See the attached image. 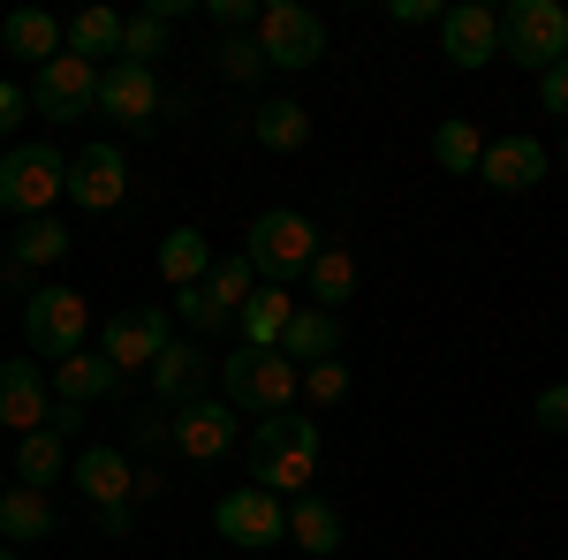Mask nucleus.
<instances>
[{"mask_svg":"<svg viewBox=\"0 0 568 560\" xmlns=\"http://www.w3.org/2000/svg\"><path fill=\"white\" fill-rule=\"evenodd\" d=\"M213 530L227 538V546H251V553H265V546H281V538H288V508H281L265 485H235V492L213 508Z\"/></svg>","mask_w":568,"mask_h":560,"instance_id":"8","label":"nucleus"},{"mask_svg":"<svg viewBox=\"0 0 568 560\" xmlns=\"http://www.w3.org/2000/svg\"><path fill=\"white\" fill-rule=\"evenodd\" d=\"M0 560H16V553H0Z\"/></svg>","mask_w":568,"mask_h":560,"instance_id":"45","label":"nucleus"},{"mask_svg":"<svg viewBox=\"0 0 568 560\" xmlns=\"http://www.w3.org/2000/svg\"><path fill=\"white\" fill-rule=\"evenodd\" d=\"M61 258H69V227L53 213L16 227V265H23V273H31V265H61Z\"/></svg>","mask_w":568,"mask_h":560,"instance_id":"29","label":"nucleus"},{"mask_svg":"<svg viewBox=\"0 0 568 560\" xmlns=\"http://www.w3.org/2000/svg\"><path fill=\"white\" fill-rule=\"evenodd\" d=\"M0 45H8L16 61H39V69H45V61L61 53V23H53L45 8H16V16L0 23Z\"/></svg>","mask_w":568,"mask_h":560,"instance_id":"24","label":"nucleus"},{"mask_svg":"<svg viewBox=\"0 0 568 560\" xmlns=\"http://www.w3.org/2000/svg\"><path fill=\"white\" fill-rule=\"evenodd\" d=\"M45 530H53V500L31 492V485H8V492H0V538H8V546H39Z\"/></svg>","mask_w":568,"mask_h":560,"instance_id":"23","label":"nucleus"},{"mask_svg":"<svg viewBox=\"0 0 568 560\" xmlns=\"http://www.w3.org/2000/svg\"><path fill=\"white\" fill-rule=\"evenodd\" d=\"M296 387H304L318 409H334V401L349 394V364H304V379H296Z\"/></svg>","mask_w":568,"mask_h":560,"instance_id":"35","label":"nucleus"},{"mask_svg":"<svg viewBox=\"0 0 568 560\" xmlns=\"http://www.w3.org/2000/svg\"><path fill=\"white\" fill-rule=\"evenodd\" d=\"M130 425H136V439H144V447H160V439H168V417H160V409H136Z\"/></svg>","mask_w":568,"mask_h":560,"instance_id":"42","label":"nucleus"},{"mask_svg":"<svg viewBox=\"0 0 568 560\" xmlns=\"http://www.w3.org/2000/svg\"><path fill=\"white\" fill-rule=\"evenodd\" d=\"M387 16H394V23H439L447 8H439V0H394Z\"/></svg>","mask_w":568,"mask_h":560,"instance_id":"40","label":"nucleus"},{"mask_svg":"<svg viewBox=\"0 0 568 560\" xmlns=\"http://www.w3.org/2000/svg\"><path fill=\"white\" fill-rule=\"evenodd\" d=\"M45 417H53V379H45V364H31V356L0 364V425L8 431H45Z\"/></svg>","mask_w":568,"mask_h":560,"instance_id":"15","label":"nucleus"},{"mask_svg":"<svg viewBox=\"0 0 568 560\" xmlns=\"http://www.w3.org/2000/svg\"><path fill=\"white\" fill-rule=\"evenodd\" d=\"M175 303H182V318L197 326V334H213V326H227V310H220L205 288H175Z\"/></svg>","mask_w":568,"mask_h":560,"instance_id":"36","label":"nucleus"},{"mask_svg":"<svg viewBox=\"0 0 568 560\" xmlns=\"http://www.w3.org/2000/svg\"><path fill=\"white\" fill-rule=\"evenodd\" d=\"M478 174H485V190L516 197V190H530V182H546V144H538V136H493Z\"/></svg>","mask_w":568,"mask_h":560,"instance_id":"16","label":"nucleus"},{"mask_svg":"<svg viewBox=\"0 0 568 560\" xmlns=\"http://www.w3.org/2000/svg\"><path fill=\"white\" fill-rule=\"evenodd\" d=\"M561 160H568V136H561Z\"/></svg>","mask_w":568,"mask_h":560,"instance_id":"44","label":"nucleus"},{"mask_svg":"<svg viewBox=\"0 0 568 560\" xmlns=\"http://www.w3.org/2000/svg\"><path fill=\"white\" fill-rule=\"evenodd\" d=\"M288 538H296L311 560H326V553H342V516L304 492V500H288Z\"/></svg>","mask_w":568,"mask_h":560,"instance_id":"26","label":"nucleus"},{"mask_svg":"<svg viewBox=\"0 0 568 560\" xmlns=\"http://www.w3.org/2000/svg\"><path fill=\"white\" fill-rule=\"evenodd\" d=\"M251 136H258L265 152H304L311 144V114L296 106V99H265L258 122H251Z\"/></svg>","mask_w":568,"mask_h":560,"instance_id":"27","label":"nucleus"},{"mask_svg":"<svg viewBox=\"0 0 568 560\" xmlns=\"http://www.w3.org/2000/svg\"><path fill=\"white\" fill-rule=\"evenodd\" d=\"M311 310H334V303H349L356 296V258L349 251H326V243H318V258H311Z\"/></svg>","mask_w":568,"mask_h":560,"instance_id":"28","label":"nucleus"},{"mask_svg":"<svg viewBox=\"0 0 568 560\" xmlns=\"http://www.w3.org/2000/svg\"><path fill=\"white\" fill-rule=\"evenodd\" d=\"M160 273H168V288H205V273H213V243H205L197 227H175V235L160 243Z\"/></svg>","mask_w":568,"mask_h":560,"instance_id":"25","label":"nucleus"},{"mask_svg":"<svg viewBox=\"0 0 568 560\" xmlns=\"http://www.w3.org/2000/svg\"><path fill=\"white\" fill-rule=\"evenodd\" d=\"M500 53L546 77L554 61H568V8L561 0H508L500 8Z\"/></svg>","mask_w":568,"mask_h":560,"instance_id":"5","label":"nucleus"},{"mask_svg":"<svg viewBox=\"0 0 568 560\" xmlns=\"http://www.w3.org/2000/svg\"><path fill=\"white\" fill-rule=\"evenodd\" d=\"M538 425H546V431H568V379L538 394Z\"/></svg>","mask_w":568,"mask_h":560,"instance_id":"38","label":"nucleus"},{"mask_svg":"<svg viewBox=\"0 0 568 560\" xmlns=\"http://www.w3.org/2000/svg\"><path fill=\"white\" fill-rule=\"evenodd\" d=\"M130 522H136V508H130V500H114V508H99V530H106V538H130Z\"/></svg>","mask_w":568,"mask_h":560,"instance_id":"41","label":"nucleus"},{"mask_svg":"<svg viewBox=\"0 0 568 560\" xmlns=\"http://www.w3.org/2000/svg\"><path fill=\"white\" fill-rule=\"evenodd\" d=\"M538 106H546V114H561V122H568V61H554V69L538 77Z\"/></svg>","mask_w":568,"mask_h":560,"instance_id":"37","label":"nucleus"},{"mask_svg":"<svg viewBox=\"0 0 568 560\" xmlns=\"http://www.w3.org/2000/svg\"><path fill=\"white\" fill-rule=\"evenodd\" d=\"M31 106H39L45 122H77V114H91V106H99V69L61 45L39 77H31Z\"/></svg>","mask_w":568,"mask_h":560,"instance_id":"10","label":"nucleus"},{"mask_svg":"<svg viewBox=\"0 0 568 560\" xmlns=\"http://www.w3.org/2000/svg\"><path fill=\"white\" fill-rule=\"evenodd\" d=\"M296 364L281 356V348H235L227 364H220V387H227V409L243 417V409H258V417H281L288 401H296Z\"/></svg>","mask_w":568,"mask_h":560,"instance_id":"3","label":"nucleus"},{"mask_svg":"<svg viewBox=\"0 0 568 560\" xmlns=\"http://www.w3.org/2000/svg\"><path fill=\"white\" fill-rule=\"evenodd\" d=\"M439 53H447L455 69H485V61L500 53V16H493L485 0H455V8L439 16Z\"/></svg>","mask_w":568,"mask_h":560,"instance_id":"14","label":"nucleus"},{"mask_svg":"<svg viewBox=\"0 0 568 560\" xmlns=\"http://www.w3.org/2000/svg\"><path fill=\"white\" fill-rule=\"evenodd\" d=\"M235 439H243V425H235L227 401H182V417L168 425V447H175L182 462H220Z\"/></svg>","mask_w":568,"mask_h":560,"instance_id":"13","label":"nucleus"},{"mask_svg":"<svg viewBox=\"0 0 568 560\" xmlns=\"http://www.w3.org/2000/svg\"><path fill=\"white\" fill-rule=\"evenodd\" d=\"M197 379H205V348L197 342H168L152 356V394L160 401H197Z\"/></svg>","mask_w":568,"mask_h":560,"instance_id":"22","label":"nucleus"},{"mask_svg":"<svg viewBox=\"0 0 568 560\" xmlns=\"http://www.w3.org/2000/svg\"><path fill=\"white\" fill-rule=\"evenodd\" d=\"M122 387V371L99 356V348H77V356H61V371H53V401H77V409H91L99 394Z\"/></svg>","mask_w":568,"mask_h":560,"instance_id":"19","label":"nucleus"},{"mask_svg":"<svg viewBox=\"0 0 568 560\" xmlns=\"http://www.w3.org/2000/svg\"><path fill=\"white\" fill-rule=\"evenodd\" d=\"M23 106H31V91H16L8 77H0V136H8L16 122H23Z\"/></svg>","mask_w":568,"mask_h":560,"instance_id":"39","label":"nucleus"},{"mask_svg":"<svg viewBox=\"0 0 568 560\" xmlns=\"http://www.w3.org/2000/svg\"><path fill=\"white\" fill-rule=\"evenodd\" d=\"M160 99H168L160 77L136 69V61H106V69H99V114L122 122V130H136V136L160 130Z\"/></svg>","mask_w":568,"mask_h":560,"instance_id":"9","label":"nucleus"},{"mask_svg":"<svg viewBox=\"0 0 568 560\" xmlns=\"http://www.w3.org/2000/svg\"><path fill=\"white\" fill-rule=\"evenodd\" d=\"M122 61H136V69H152V61H168V23L160 16H122Z\"/></svg>","mask_w":568,"mask_h":560,"instance_id":"33","label":"nucleus"},{"mask_svg":"<svg viewBox=\"0 0 568 560\" xmlns=\"http://www.w3.org/2000/svg\"><path fill=\"white\" fill-rule=\"evenodd\" d=\"M69 477H77V492H84L91 508H114V500H130V485H136V470H130V455H122V447H84Z\"/></svg>","mask_w":568,"mask_h":560,"instance_id":"17","label":"nucleus"},{"mask_svg":"<svg viewBox=\"0 0 568 560\" xmlns=\"http://www.w3.org/2000/svg\"><path fill=\"white\" fill-rule=\"evenodd\" d=\"M288 318H296V296L288 288H251V303L235 310V326H243V348H281V334H288Z\"/></svg>","mask_w":568,"mask_h":560,"instance_id":"20","label":"nucleus"},{"mask_svg":"<svg viewBox=\"0 0 568 560\" xmlns=\"http://www.w3.org/2000/svg\"><path fill=\"white\" fill-rule=\"evenodd\" d=\"M220 77H227V84H258V77H265L258 39H227V45H220Z\"/></svg>","mask_w":568,"mask_h":560,"instance_id":"34","label":"nucleus"},{"mask_svg":"<svg viewBox=\"0 0 568 560\" xmlns=\"http://www.w3.org/2000/svg\"><path fill=\"white\" fill-rule=\"evenodd\" d=\"M61 182H69V167H61L53 144H16V152H0V213L45 220L61 205Z\"/></svg>","mask_w":568,"mask_h":560,"instance_id":"4","label":"nucleus"},{"mask_svg":"<svg viewBox=\"0 0 568 560\" xmlns=\"http://www.w3.org/2000/svg\"><path fill=\"white\" fill-rule=\"evenodd\" d=\"M77 425H84V409H77V401H53V417H45V431H61V439H69Z\"/></svg>","mask_w":568,"mask_h":560,"instance_id":"43","label":"nucleus"},{"mask_svg":"<svg viewBox=\"0 0 568 560\" xmlns=\"http://www.w3.org/2000/svg\"><path fill=\"white\" fill-rule=\"evenodd\" d=\"M0 492H8V485H0Z\"/></svg>","mask_w":568,"mask_h":560,"instance_id":"46","label":"nucleus"},{"mask_svg":"<svg viewBox=\"0 0 568 560\" xmlns=\"http://www.w3.org/2000/svg\"><path fill=\"white\" fill-rule=\"evenodd\" d=\"M84 334H91V303L77 288H31V303H23V342H31V356L61 364V356L84 348Z\"/></svg>","mask_w":568,"mask_h":560,"instance_id":"7","label":"nucleus"},{"mask_svg":"<svg viewBox=\"0 0 568 560\" xmlns=\"http://www.w3.org/2000/svg\"><path fill=\"white\" fill-rule=\"evenodd\" d=\"M168 342H175V334H168V310H160V303H136V310H114V318H106L99 356H106L114 371H136V364L152 371V356H160Z\"/></svg>","mask_w":568,"mask_h":560,"instance_id":"12","label":"nucleus"},{"mask_svg":"<svg viewBox=\"0 0 568 560\" xmlns=\"http://www.w3.org/2000/svg\"><path fill=\"white\" fill-rule=\"evenodd\" d=\"M53 477H61V431H23V447H16V485L45 492Z\"/></svg>","mask_w":568,"mask_h":560,"instance_id":"30","label":"nucleus"},{"mask_svg":"<svg viewBox=\"0 0 568 560\" xmlns=\"http://www.w3.org/2000/svg\"><path fill=\"white\" fill-rule=\"evenodd\" d=\"M61 197H77L84 213H114V205L130 197V160H122V144H84V152L69 160Z\"/></svg>","mask_w":568,"mask_h":560,"instance_id":"11","label":"nucleus"},{"mask_svg":"<svg viewBox=\"0 0 568 560\" xmlns=\"http://www.w3.org/2000/svg\"><path fill=\"white\" fill-rule=\"evenodd\" d=\"M61 45H69L77 61H91V69H106V61H122V16H114V8H84V16H69Z\"/></svg>","mask_w":568,"mask_h":560,"instance_id":"21","label":"nucleus"},{"mask_svg":"<svg viewBox=\"0 0 568 560\" xmlns=\"http://www.w3.org/2000/svg\"><path fill=\"white\" fill-rule=\"evenodd\" d=\"M281 356H288L296 371H304V364H334V356H342V318L296 303V318H288V334H281Z\"/></svg>","mask_w":568,"mask_h":560,"instance_id":"18","label":"nucleus"},{"mask_svg":"<svg viewBox=\"0 0 568 560\" xmlns=\"http://www.w3.org/2000/svg\"><path fill=\"white\" fill-rule=\"evenodd\" d=\"M433 160L447 174H478V160H485L478 122H439V130H433Z\"/></svg>","mask_w":568,"mask_h":560,"instance_id":"31","label":"nucleus"},{"mask_svg":"<svg viewBox=\"0 0 568 560\" xmlns=\"http://www.w3.org/2000/svg\"><path fill=\"white\" fill-rule=\"evenodd\" d=\"M311 470H318V425H304L296 409H281V417H265V425L251 431V485H265L273 500H281V492L304 500Z\"/></svg>","mask_w":568,"mask_h":560,"instance_id":"1","label":"nucleus"},{"mask_svg":"<svg viewBox=\"0 0 568 560\" xmlns=\"http://www.w3.org/2000/svg\"><path fill=\"white\" fill-rule=\"evenodd\" d=\"M258 53L265 69H318L326 61V23L304 0H258Z\"/></svg>","mask_w":568,"mask_h":560,"instance_id":"6","label":"nucleus"},{"mask_svg":"<svg viewBox=\"0 0 568 560\" xmlns=\"http://www.w3.org/2000/svg\"><path fill=\"white\" fill-rule=\"evenodd\" d=\"M251 273H258L265 288H288V281H304L311 258H318V227L304 213H288V205H273V213L251 220Z\"/></svg>","mask_w":568,"mask_h":560,"instance_id":"2","label":"nucleus"},{"mask_svg":"<svg viewBox=\"0 0 568 560\" xmlns=\"http://www.w3.org/2000/svg\"><path fill=\"white\" fill-rule=\"evenodd\" d=\"M251 288H258V273H251V258H213V273H205V296L235 318L243 303H251Z\"/></svg>","mask_w":568,"mask_h":560,"instance_id":"32","label":"nucleus"}]
</instances>
